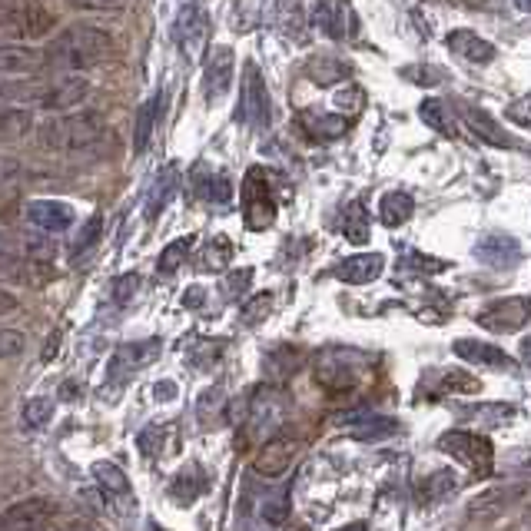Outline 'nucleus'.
<instances>
[{
    "mask_svg": "<svg viewBox=\"0 0 531 531\" xmlns=\"http://www.w3.org/2000/svg\"><path fill=\"white\" fill-rule=\"evenodd\" d=\"M452 352L458 359L472 362V366H482V369H515V359L508 356V352L482 339H455Z\"/></svg>",
    "mask_w": 531,
    "mask_h": 531,
    "instance_id": "obj_18",
    "label": "nucleus"
},
{
    "mask_svg": "<svg viewBox=\"0 0 531 531\" xmlns=\"http://www.w3.org/2000/svg\"><path fill=\"white\" fill-rule=\"evenodd\" d=\"M402 77L409 80V83H419V87H439V83L445 80V70L442 67H405L402 70Z\"/></svg>",
    "mask_w": 531,
    "mask_h": 531,
    "instance_id": "obj_42",
    "label": "nucleus"
},
{
    "mask_svg": "<svg viewBox=\"0 0 531 531\" xmlns=\"http://www.w3.org/2000/svg\"><path fill=\"white\" fill-rule=\"evenodd\" d=\"M57 515V502L47 495H34L24 498V502H14L0 512V531H37L44 528L50 518Z\"/></svg>",
    "mask_w": 531,
    "mask_h": 531,
    "instance_id": "obj_9",
    "label": "nucleus"
},
{
    "mask_svg": "<svg viewBox=\"0 0 531 531\" xmlns=\"http://www.w3.org/2000/svg\"><path fill=\"white\" fill-rule=\"evenodd\" d=\"M412 213H415V200H412L409 193H402V190L385 193L382 200H379V220H382L385 226H402V223H409Z\"/></svg>",
    "mask_w": 531,
    "mask_h": 531,
    "instance_id": "obj_28",
    "label": "nucleus"
},
{
    "mask_svg": "<svg viewBox=\"0 0 531 531\" xmlns=\"http://www.w3.org/2000/svg\"><path fill=\"white\" fill-rule=\"evenodd\" d=\"M24 349H27V336H24V332L0 326V362H7V359L20 356V352H24Z\"/></svg>",
    "mask_w": 531,
    "mask_h": 531,
    "instance_id": "obj_43",
    "label": "nucleus"
},
{
    "mask_svg": "<svg viewBox=\"0 0 531 531\" xmlns=\"http://www.w3.org/2000/svg\"><path fill=\"white\" fill-rule=\"evenodd\" d=\"M17 10H20V0H0V27H7L17 17Z\"/></svg>",
    "mask_w": 531,
    "mask_h": 531,
    "instance_id": "obj_54",
    "label": "nucleus"
},
{
    "mask_svg": "<svg viewBox=\"0 0 531 531\" xmlns=\"http://www.w3.org/2000/svg\"><path fill=\"white\" fill-rule=\"evenodd\" d=\"M160 93H153V97L143 103L140 113H137V127H133V153H147L150 140H153V130H156V120H160Z\"/></svg>",
    "mask_w": 531,
    "mask_h": 531,
    "instance_id": "obj_27",
    "label": "nucleus"
},
{
    "mask_svg": "<svg viewBox=\"0 0 531 531\" xmlns=\"http://www.w3.org/2000/svg\"><path fill=\"white\" fill-rule=\"evenodd\" d=\"M156 356H160V342L156 339H143V342H130V346H123L117 352V359H113V366H110V379H117L120 376V369H143L147 362H153Z\"/></svg>",
    "mask_w": 531,
    "mask_h": 531,
    "instance_id": "obj_22",
    "label": "nucleus"
},
{
    "mask_svg": "<svg viewBox=\"0 0 531 531\" xmlns=\"http://www.w3.org/2000/svg\"><path fill=\"white\" fill-rule=\"evenodd\" d=\"M243 220L249 229H269L276 220L273 186H269L266 170H259V166H253L243 180Z\"/></svg>",
    "mask_w": 531,
    "mask_h": 531,
    "instance_id": "obj_6",
    "label": "nucleus"
},
{
    "mask_svg": "<svg viewBox=\"0 0 531 531\" xmlns=\"http://www.w3.org/2000/svg\"><path fill=\"white\" fill-rule=\"evenodd\" d=\"M419 117L429 123L435 133H442V137H458V120L449 103L442 100H422L419 103Z\"/></svg>",
    "mask_w": 531,
    "mask_h": 531,
    "instance_id": "obj_30",
    "label": "nucleus"
},
{
    "mask_svg": "<svg viewBox=\"0 0 531 531\" xmlns=\"http://www.w3.org/2000/svg\"><path fill=\"white\" fill-rule=\"evenodd\" d=\"M37 87L40 83H34V80H4L0 77V107H7V103H34Z\"/></svg>",
    "mask_w": 531,
    "mask_h": 531,
    "instance_id": "obj_37",
    "label": "nucleus"
},
{
    "mask_svg": "<svg viewBox=\"0 0 531 531\" xmlns=\"http://www.w3.org/2000/svg\"><path fill=\"white\" fill-rule=\"evenodd\" d=\"M316 379L322 389H332V392L356 389L362 379L359 359L349 356V352H322L316 362Z\"/></svg>",
    "mask_w": 531,
    "mask_h": 531,
    "instance_id": "obj_11",
    "label": "nucleus"
},
{
    "mask_svg": "<svg viewBox=\"0 0 531 531\" xmlns=\"http://www.w3.org/2000/svg\"><path fill=\"white\" fill-rule=\"evenodd\" d=\"M336 422L346 425L356 442H382L399 432V419L376 415V412H346V415H336Z\"/></svg>",
    "mask_w": 531,
    "mask_h": 531,
    "instance_id": "obj_14",
    "label": "nucleus"
},
{
    "mask_svg": "<svg viewBox=\"0 0 531 531\" xmlns=\"http://www.w3.org/2000/svg\"><path fill=\"white\" fill-rule=\"evenodd\" d=\"M24 220L40 229V233H64V229L74 226V206L64 203V200H34L27 203L24 210Z\"/></svg>",
    "mask_w": 531,
    "mask_h": 531,
    "instance_id": "obj_15",
    "label": "nucleus"
},
{
    "mask_svg": "<svg viewBox=\"0 0 531 531\" xmlns=\"http://www.w3.org/2000/svg\"><path fill=\"white\" fill-rule=\"evenodd\" d=\"M382 269H385L382 253H356V256L342 259L336 266V276L349 286H366V283H376L382 276Z\"/></svg>",
    "mask_w": 531,
    "mask_h": 531,
    "instance_id": "obj_19",
    "label": "nucleus"
},
{
    "mask_svg": "<svg viewBox=\"0 0 531 531\" xmlns=\"http://www.w3.org/2000/svg\"><path fill=\"white\" fill-rule=\"evenodd\" d=\"M37 269H44V266H34L20 256L0 253V283H37V279L30 276V273H37Z\"/></svg>",
    "mask_w": 531,
    "mask_h": 531,
    "instance_id": "obj_34",
    "label": "nucleus"
},
{
    "mask_svg": "<svg viewBox=\"0 0 531 531\" xmlns=\"http://www.w3.org/2000/svg\"><path fill=\"white\" fill-rule=\"evenodd\" d=\"M34 130V113L27 107H4L0 110V143L24 140Z\"/></svg>",
    "mask_w": 531,
    "mask_h": 531,
    "instance_id": "obj_29",
    "label": "nucleus"
},
{
    "mask_svg": "<svg viewBox=\"0 0 531 531\" xmlns=\"http://www.w3.org/2000/svg\"><path fill=\"white\" fill-rule=\"evenodd\" d=\"M518 495H522V485H512V488H488L485 495H478L475 502H472V515H498V512H505V508L512 505Z\"/></svg>",
    "mask_w": 531,
    "mask_h": 531,
    "instance_id": "obj_33",
    "label": "nucleus"
},
{
    "mask_svg": "<svg viewBox=\"0 0 531 531\" xmlns=\"http://www.w3.org/2000/svg\"><path fill=\"white\" fill-rule=\"evenodd\" d=\"M113 50H117V44H113V37L103 27L74 24L50 40L44 50V60L50 67L67 70V74H80V70L100 67L103 60H110Z\"/></svg>",
    "mask_w": 531,
    "mask_h": 531,
    "instance_id": "obj_1",
    "label": "nucleus"
},
{
    "mask_svg": "<svg viewBox=\"0 0 531 531\" xmlns=\"http://www.w3.org/2000/svg\"><path fill=\"white\" fill-rule=\"evenodd\" d=\"M515 7L522 10V14H531V0H515Z\"/></svg>",
    "mask_w": 531,
    "mask_h": 531,
    "instance_id": "obj_58",
    "label": "nucleus"
},
{
    "mask_svg": "<svg viewBox=\"0 0 531 531\" xmlns=\"http://www.w3.org/2000/svg\"><path fill=\"white\" fill-rule=\"evenodd\" d=\"M249 429H253L256 435H273L279 425H283L286 419V399L279 389H259L253 405H249Z\"/></svg>",
    "mask_w": 531,
    "mask_h": 531,
    "instance_id": "obj_13",
    "label": "nucleus"
},
{
    "mask_svg": "<svg viewBox=\"0 0 531 531\" xmlns=\"http://www.w3.org/2000/svg\"><path fill=\"white\" fill-rule=\"evenodd\" d=\"M276 27L289 40H306V4L303 0H276Z\"/></svg>",
    "mask_w": 531,
    "mask_h": 531,
    "instance_id": "obj_24",
    "label": "nucleus"
},
{
    "mask_svg": "<svg viewBox=\"0 0 531 531\" xmlns=\"http://www.w3.org/2000/svg\"><path fill=\"white\" fill-rule=\"evenodd\" d=\"M27 176L24 163L14 160V156H4L0 153V190H7V186H17L20 180Z\"/></svg>",
    "mask_w": 531,
    "mask_h": 531,
    "instance_id": "obj_44",
    "label": "nucleus"
},
{
    "mask_svg": "<svg viewBox=\"0 0 531 531\" xmlns=\"http://www.w3.org/2000/svg\"><path fill=\"white\" fill-rule=\"evenodd\" d=\"M206 200H213V203H226L229 196H233V186H229V180L223 173H216L213 176V183H206Z\"/></svg>",
    "mask_w": 531,
    "mask_h": 531,
    "instance_id": "obj_47",
    "label": "nucleus"
},
{
    "mask_svg": "<svg viewBox=\"0 0 531 531\" xmlns=\"http://www.w3.org/2000/svg\"><path fill=\"white\" fill-rule=\"evenodd\" d=\"M44 67V50L27 44H0V77H34Z\"/></svg>",
    "mask_w": 531,
    "mask_h": 531,
    "instance_id": "obj_17",
    "label": "nucleus"
},
{
    "mask_svg": "<svg viewBox=\"0 0 531 531\" xmlns=\"http://www.w3.org/2000/svg\"><path fill=\"white\" fill-rule=\"evenodd\" d=\"M190 246H193V239H190V236H183V239H173V243L166 246L163 253H160V273H163V276L176 273V269L183 266V259L190 256Z\"/></svg>",
    "mask_w": 531,
    "mask_h": 531,
    "instance_id": "obj_41",
    "label": "nucleus"
},
{
    "mask_svg": "<svg viewBox=\"0 0 531 531\" xmlns=\"http://www.w3.org/2000/svg\"><path fill=\"white\" fill-rule=\"evenodd\" d=\"M508 120L518 123V127L531 130V93H528V97H522V100H515L512 107H508Z\"/></svg>",
    "mask_w": 531,
    "mask_h": 531,
    "instance_id": "obj_48",
    "label": "nucleus"
},
{
    "mask_svg": "<svg viewBox=\"0 0 531 531\" xmlns=\"http://www.w3.org/2000/svg\"><path fill=\"white\" fill-rule=\"evenodd\" d=\"M87 97H90V80H83L80 74H67L50 83H40L34 103L47 113H70Z\"/></svg>",
    "mask_w": 531,
    "mask_h": 531,
    "instance_id": "obj_7",
    "label": "nucleus"
},
{
    "mask_svg": "<svg viewBox=\"0 0 531 531\" xmlns=\"http://www.w3.org/2000/svg\"><path fill=\"white\" fill-rule=\"evenodd\" d=\"M299 123L312 140H339L349 130V120L339 113H299Z\"/></svg>",
    "mask_w": 531,
    "mask_h": 531,
    "instance_id": "obj_25",
    "label": "nucleus"
},
{
    "mask_svg": "<svg viewBox=\"0 0 531 531\" xmlns=\"http://www.w3.org/2000/svg\"><path fill=\"white\" fill-rule=\"evenodd\" d=\"M475 256L482 259V263L495 266V269H508V266H515L518 259H522V246H518L515 236L492 233V236H485L482 243L475 246Z\"/></svg>",
    "mask_w": 531,
    "mask_h": 531,
    "instance_id": "obj_20",
    "label": "nucleus"
},
{
    "mask_svg": "<svg viewBox=\"0 0 531 531\" xmlns=\"http://www.w3.org/2000/svg\"><path fill=\"white\" fill-rule=\"evenodd\" d=\"M130 0H70V7L77 10H123Z\"/></svg>",
    "mask_w": 531,
    "mask_h": 531,
    "instance_id": "obj_49",
    "label": "nucleus"
},
{
    "mask_svg": "<svg viewBox=\"0 0 531 531\" xmlns=\"http://www.w3.org/2000/svg\"><path fill=\"white\" fill-rule=\"evenodd\" d=\"M439 449L478 478H488L495 468V445L492 439H485L478 432H465V429L445 432L439 439Z\"/></svg>",
    "mask_w": 531,
    "mask_h": 531,
    "instance_id": "obj_3",
    "label": "nucleus"
},
{
    "mask_svg": "<svg viewBox=\"0 0 531 531\" xmlns=\"http://www.w3.org/2000/svg\"><path fill=\"white\" fill-rule=\"evenodd\" d=\"M137 289H140V276L127 273V276H120L117 283H113V299H117V303H130V299L137 296Z\"/></svg>",
    "mask_w": 531,
    "mask_h": 531,
    "instance_id": "obj_46",
    "label": "nucleus"
},
{
    "mask_svg": "<svg viewBox=\"0 0 531 531\" xmlns=\"http://www.w3.org/2000/svg\"><path fill=\"white\" fill-rule=\"evenodd\" d=\"M269 309H273V296L269 293H263V296H256L253 303H249L246 309H243V316H239V322L243 326H253L256 319H263V316H269Z\"/></svg>",
    "mask_w": 531,
    "mask_h": 531,
    "instance_id": "obj_45",
    "label": "nucleus"
},
{
    "mask_svg": "<svg viewBox=\"0 0 531 531\" xmlns=\"http://www.w3.org/2000/svg\"><path fill=\"white\" fill-rule=\"evenodd\" d=\"M445 385H449V389L475 392V389H478V379H472L468 372H449V376H445Z\"/></svg>",
    "mask_w": 531,
    "mask_h": 531,
    "instance_id": "obj_51",
    "label": "nucleus"
},
{
    "mask_svg": "<svg viewBox=\"0 0 531 531\" xmlns=\"http://www.w3.org/2000/svg\"><path fill=\"white\" fill-rule=\"evenodd\" d=\"M100 236H103V216L100 213H93L87 223H83L77 229V236H74V246H70V256L80 259V256H87L93 246L100 243Z\"/></svg>",
    "mask_w": 531,
    "mask_h": 531,
    "instance_id": "obj_35",
    "label": "nucleus"
},
{
    "mask_svg": "<svg viewBox=\"0 0 531 531\" xmlns=\"http://www.w3.org/2000/svg\"><path fill=\"white\" fill-rule=\"evenodd\" d=\"M249 283H253V269H236V276L226 279V289H229L233 296H243Z\"/></svg>",
    "mask_w": 531,
    "mask_h": 531,
    "instance_id": "obj_50",
    "label": "nucleus"
},
{
    "mask_svg": "<svg viewBox=\"0 0 531 531\" xmlns=\"http://www.w3.org/2000/svg\"><path fill=\"white\" fill-rule=\"evenodd\" d=\"M176 186H180V170H176V163L163 166L160 176H156L153 190H150V200H147V216L156 220V216L163 213V206L176 196Z\"/></svg>",
    "mask_w": 531,
    "mask_h": 531,
    "instance_id": "obj_26",
    "label": "nucleus"
},
{
    "mask_svg": "<svg viewBox=\"0 0 531 531\" xmlns=\"http://www.w3.org/2000/svg\"><path fill=\"white\" fill-rule=\"evenodd\" d=\"M445 44H449L452 54H458L468 64H492L495 60V44H488L472 30H455V34L445 37Z\"/></svg>",
    "mask_w": 531,
    "mask_h": 531,
    "instance_id": "obj_21",
    "label": "nucleus"
},
{
    "mask_svg": "<svg viewBox=\"0 0 531 531\" xmlns=\"http://www.w3.org/2000/svg\"><path fill=\"white\" fill-rule=\"evenodd\" d=\"M296 452H299V442L296 439H286V435H273L263 449L256 452V472L263 478H279L286 475L289 468L296 462Z\"/></svg>",
    "mask_w": 531,
    "mask_h": 531,
    "instance_id": "obj_16",
    "label": "nucleus"
},
{
    "mask_svg": "<svg viewBox=\"0 0 531 531\" xmlns=\"http://www.w3.org/2000/svg\"><path fill=\"white\" fill-rule=\"evenodd\" d=\"M173 40H176V47H180V54L186 60H200V54L206 50V40H210V14H206L196 0L176 14Z\"/></svg>",
    "mask_w": 531,
    "mask_h": 531,
    "instance_id": "obj_8",
    "label": "nucleus"
},
{
    "mask_svg": "<svg viewBox=\"0 0 531 531\" xmlns=\"http://www.w3.org/2000/svg\"><path fill=\"white\" fill-rule=\"evenodd\" d=\"M359 103H362V90H356V87L342 90V93H339V97H336V107H349V110H359Z\"/></svg>",
    "mask_w": 531,
    "mask_h": 531,
    "instance_id": "obj_53",
    "label": "nucleus"
},
{
    "mask_svg": "<svg viewBox=\"0 0 531 531\" xmlns=\"http://www.w3.org/2000/svg\"><path fill=\"white\" fill-rule=\"evenodd\" d=\"M445 4H455V0H445Z\"/></svg>",
    "mask_w": 531,
    "mask_h": 531,
    "instance_id": "obj_61",
    "label": "nucleus"
},
{
    "mask_svg": "<svg viewBox=\"0 0 531 531\" xmlns=\"http://www.w3.org/2000/svg\"><path fill=\"white\" fill-rule=\"evenodd\" d=\"M90 472H93V478L100 482L103 492H110V495H123V492L130 488V478L123 475L113 462H97V465L90 468Z\"/></svg>",
    "mask_w": 531,
    "mask_h": 531,
    "instance_id": "obj_38",
    "label": "nucleus"
},
{
    "mask_svg": "<svg viewBox=\"0 0 531 531\" xmlns=\"http://www.w3.org/2000/svg\"><path fill=\"white\" fill-rule=\"evenodd\" d=\"M462 117L468 123V130L475 133L478 140H485V143H492V147H515V140L508 137V133L498 127V123L488 117L485 110H478V107H462Z\"/></svg>",
    "mask_w": 531,
    "mask_h": 531,
    "instance_id": "obj_23",
    "label": "nucleus"
},
{
    "mask_svg": "<svg viewBox=\"0 0 531 531\" xmlns=\"http://www.w3.org/2000/svg\"><path fill=\"white\" fill-rule=\"evenodd\" d=\"M103 137H107V123L93 110L60 113V117L44 120L37 130L40 147L57 153H90L100 147Z\"/></svg>",
    "mask_w": 531,
    "mask_h": 531,
    "instance_id": "obj_2",
    "label": "nucleus"
},
{
    "mask_svg": "<svg viewBox=\"0 0 531 531\" xmlns=\"http://www.w3.org/2000/svg\"><path fill=\"white\" fill-rule=\"evenodd\" d=\"M522 359H525V366L531 369V336H528V339L522 342Z\"/></svg>",
    "mask_w": 531,
    "mask_h": 531,
    "instance_id": "obj_56",
    "label": "nucleus"
},
{
    "mask_svg": "<svg viewBox=\"0 0 531 531\" xmlns=\"http://www.w3.org/2000/svg\"><path fill=\"white\" fill-rule=\"evenodd\" d=\"M312 24H316L329 40L359 37V17L349 0H316V7H312Z\"/></svg>",
    "mask_w": 531,
    "mask_h": 531,
    "instance_id": "obj_10",
    "label": "nucleus"
},
{
    "mask_svg": "<svg viewBox=\"0 0 531 531\" xmlns=\"http://www.w3.org/2000/svg\"><path fill=\"white\" fill-rule=\"evenodd\" d=\"M525 518H528V525H531V498H528V505H525Z\"/></svg>",
    "mask_w": 531,
    "mask_h": 531,
    "instance_id": "obj_59",
    "label": "nucleus"
},
{
    "mask_svg": "<svg viewBox=\"0 0 531 531\" xmlns=\"http://www.w3.org/2000/svg\"><path fill=\"white\" fill-rule=\"evenodd\" d=\"M64 531H87V528H64Z\"/></svg>",
    "mask_w": 531,
    "mask_h": 531,
    "instance_id": "obj_60",
    "label": "nucleus"
},
{
    "mask_svg": "<svg viewBox=\"0 0 531 531\" xmlns=\"http://www.w3.org/2000/svg\"><path fill=\"white\" fill-rule=\"evenodd\" d=\"M17 30L24 37H40V34H47L50 27H54V14H50L47 7H40V4H20L17 10Z\"/></svg>",
    "mask_w": 531,
    "mask_h": 531,
    "instance_id": "obj_31",
    "label": "nucleus"
},
{
    "mask_svg": "<svg viewBox=\"0 0 531 531\" xmlns=\"http://www.w3.org/2000/svg\"><path fill=\"white\" fill-rule=\"evenodd\" d=\"M339 531H369V525H366V522H352V525L339 528Z\"/></svg>",
    "mask_w": 531,
    "mask_h": 531,
    "instance_id": "obj_57",
    "label": "nucleus"
},
{
    "mask_svg": "<svg viewBox=\"0 0 531 531\" xmlns=\"http://www.w3.org/2000/svg\"><path fill=\"white\" fill-rule=\"evenodd\" d=\"M475 322L485 332H495V336H505V332H518V329L531 322V299L528 296L492 299V303L475 312Z\"/></svg>",
    "mask_w": 531,
    "mask_h": 531,
    "instance_id": "obj_5",
    "label": "nucleus"
},
{
    "mask_svg": "<svg viewBox=\"0 0 531 531\" xmlns=\"http://www.w3.org/2000/svg\"><path fill=\"white\" fill-rule=\"evenodd\" d=\"M20 303H17V296L10 293V289H4L0 286V316H10V312H14Z\"/></svg>",
    "mask_w": 531,
    "mask_h": 531,
    "instance_id": "obj_55",
    "label": "nucleus"
},
{
    "mask_svg": "<svg viewBox=\"0 0 531 531\" xmlns=\"http://www.w3.org/2000/svg\"><path fill=\"white\" fill-rule=\"evenodd\" d=\"M455 475L449 472V468H442V472H432L429 478L422 482L419 488V498L422 502H439V498H445L449 492H455Z\"/></svg>",
    "mask_w": 531,
    "mask_h": 531,
    "instance_id": "obj_39",
    "label": "nucleus"
},
{
    "mask_svg": "<svg viewBox=\"0 0 531 531\" xmlns=\"http://www.w3.org/2000/svg\"><path fill=\"white\" fill-rule=\"evenodd\" d=\"M226 253H229V246H226V239L220 236L216 239V249L210 256H203V266H210V269H220L223 263H226Z\"/></svg>",
    "mask_w": 531,
    "mask_h": 531,
    "instance_id": "obj_52",
    "label": "nucleus"
},
{
    "mask_svg": "<svg viewBox=\"0 0 531 531\" xmlns=\"http://www.w3.org/2000/svg\"><path fill=\"white\" fill-rule=\"evenodd\" d=\"M233 67H236V54L233 47H213L210 57H206L203 67V97L206 103H220L229 87H233Z\"/></svg>",
    "mask_w": 531,
    "mask_h": 531,
    "instance_id": "obj_12",
    "label": "nucleus"
},
{
    "mask_svg": "<svg viewBox=\"0 0 531 531\" xmlns=\"http://www.w3.org/2000/svg\"><path fill=\"white\" fill-rule=\"evenodd\" d=\"M306 74L319 83V87H329V83H339V80H346L352 70L349 64H342L339 57H326V54H319V57H312L309 64H306Z\"/></svg>",
    "mask_w": 531,
    "mask_h": 531,
    "instance_id": "obj_32",
    "label": "nucleus"
},
{
    "mask_svg": "<svg viewBox=\"0 0 531 531\" xmlns=\"http://www.w3.org/2000/svg\"><path fill=\"white\" fill-rule=\"evenodd\" d=\"M54 419V402L50 399H30L24 409H20V422H24V429H44V425Z\"/></svg>",
    "mask_w": 531,
    "mask_h": 531,
    "instance_id": "obj_40",
    "label": "nucleus"
},
{
    "mask_svg": "<svg viewBox=\"0 0 531 531\" xmlns=\"http://www.w3.org/2000/svg\"><path fill=\"white\" fill-rule=\"evenodd\" d=\"M239 123H246L249 130H266L269 117H273V103H269L266 80L259 74V67L249 60L243 67V90H239Z\"/></svg>",
    "mask_w": 531,
    "mask_h": 531,
    "instance_id": "obj_4",
    "label": "nucleus"
},
{
    "mask_svg": "<svg viewBox=\"0 0 531 531\" xmlns=\"http://www.w3.org/2000/svg\"><path fill=\"white\" fill-rule=\"evenodd\" d=\"M342 233H346L349 243L362 246L369 239V213L362 203H352L346 210V220H342Z\"/></svg>",
    "mask_w": 531,
    "mask_h": 531,
    "instance_id": "obj_36",
    "label": "nucleus"
}]
</instances>
